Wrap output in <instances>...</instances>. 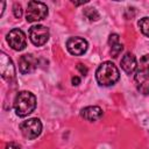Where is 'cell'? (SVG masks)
Listing matches in <instances>:
<instances>
[{
  "mask_svg": "<svg viewBox=\"0 0 149 149\" xmlns=\"http://www.w3.org/2000/svg\"><path fill=\"white\" fill-rule=\"evenodd\" d=\"M13 107L17 116L24 118L34 112L36 107V97L29 91H21L16 94Z\"/></svg>",
  "mask_w": 149,
  "mask_h": 149,
  "instance_id": "6da1fadb",
  "label": "cell"
},
{
  "mask_svg": "<svg viewBox=\"0 0 149 149\" xmlns=\"http://www.w3.org/2000/svg\"><path fill=\"white\" fill-rule=\"evenodd\" d=\"M95 78L99 85L111 86L119 80L120 72L112 62H104L98 66L95 71Z\"/></svg>",
  "mask_w": 149,
  "mask_h": 149,
  "instance_id": "7a4b0ae2",
  "label": "cell"
},
{
  "mask_svg": "<svg viewBox=\"0 0 149 149\" xmlns=\"http://www.w3.org/2000/svg\"><path fill=\"white\" fill-rule=\"evenodd\" d=\"M48 15V7L40 1H29L27 5L26 20L28 22H37L44 20Z\"/></svg>",
  "mask_w": 149,
  "mask_h": 149,
  "instance_id": "3957f363",
  "label": "cell"
},
{
  "mask_svg": "<svg viewBox=\"0 0 149 149\" xmlns=\"http://www.w3.org/2000/svg\"><path fill=\"white\" fill-rule=\"evenodd\" d=\"M20 130H21L22 135L26 139L34 140V139H36L41 134V132H42V123H41L40 119L31 118V119H28V120L23 121L20 125Z\"/></svg>",
  "mask_w": 149,
  "mask_h": 149,
  "instance_id": "277c9868",
  "label": "cell"
},
{
  "mask_svg": "<svg viewBox=\"0 0 149 149\" xmlns=\"http://www.w3.org/2000/svg\"><path fill=\"white\" fill-rule=\"evenodd\" d=\"M29 38L34 45L41 47L49 40V29L42 24H35L29 29Z\"/></svg>",
  "mask_w": 149,
  "mask_h": 149,
  "instance_id": "5b68a950",
  "label": "cell"
},
{
  "mask_svg": "<svg viewBox=\"0 0 149 149\" xmlns=\"http://www.w3.org/2000/svg\"><path fill=\"white\" fill-rule=\"evenodd\" d=\"M7 42H8L9 47H10L13 50H16V51H21V50H23V49L27 47L26 35H24V33H23L21 29H19V28L12 29V30L7 34Z\"/></svg>",
  "mask_w": 149,
  "mask_h": 149,
  "instance_id": "8992f818",
  "label": "cell"
},
{
  "mask_svg": "<svg viewBox=\"0 0 149 149\" xmlns=\"http://www.w3.org/2000/svg\"><path fill=\"white\" fill-rule=\"evenodd\" d=\"M87 41L83 37H70L66 42V49L71 55L81 56L87 50Z\"/></svg>",
  "mask_w": 149,
  "mask_h": 149,
  "instance_id": "52a82bcc",
  "label": "cell"
},
{
  "mask_svg": "<svg viewBox=\"0 0 149 149\" xmlns=\"http://www.w3.org/2000/svg\"><path fill=\"white\" fill-rule=\"evenodd\" d=\"M0 73L1 77L8 81L15 78V66L13 65L12 59L5 52H0Z\"/></svg>",
  "mask_w": 149,
  "mask_h": 149,
  "instance_id": "ba28073f",
  "label": "cell"
},
{
  "mask_svg": "<svg viewBox=\"0 0 149 149\" xmlns=\"http://www.w3.org/2000/svg\"><path fill=\"white\" fill-rule=\"evenodd\" d=\"M135 85L140 93L147 95L149 94V70L146 69H139L135 72Z\"/></svg>",
  "mask_w": 149,
  "mask_h": 149,
  "instance_id": "9c48e42d",
  "label": "cell"
},
{
  "mask_svg": "<svg viewBox=\"0 0 149 149\" xmlns=\"http://www.w3.org/2000/svg\"><path fill=\"white\" fill-rule=\"evenodd\" d=\"M36 66H37V61L30 54L22 55L19 59V70L22 74H27V73L33 72L36 69Z\"/></svg>",
  "mask_w": 149,
  "mask_h": 149,
  "instance_id": "30bf717a",
  "label": "cell"
},
{
  "mask_svg": "<svg viewBox=\"0 0 149 149\" xmlns=\"http://www.w3.org/2000/svg\"><path fill=\"white\" fill-rule=\"evenodd\" d=\"M102 114L104 112L99 106H87V107H84L80 112V115L87 121H97L101 119Z\"/></svg>",
  "mask_w": 149,
  "mask_h": 149,
  "instance_id": "8fae6325",
  "label": "cell"
},
{
  "mask_svg": "<svg viewBox=\"0 0 149 149\" xmlns=\"http://www.w3.org/2000/svg\"><path fill=\"white\" fill-rule=\"evenodd\" d=\"M120 64H121L122 70L127 74H132L136 70V68H137V61H136L135 56L133 54H130V52L125 54V56L121 58Z\"/></svg>",
  "mask_w": 149,
  "mask_h": 149,
  "instance_id": "7c38bea8",
  "label": "cell"
},
{
  "mask_svg": "<svg viewBox=\"0 0 149 149\" xmlns=\"http://www.w3.org/2000/svg\"><path fill=\"white\" fill-rule=\"evenodd\" d=\"M84 15L90 20V21H97L99 19V13L95 8L93 7H88V8H85L84 9Z\"/></svg>",
  "mask_w": 149,
  "mask_h": 149,
  "instance_id": "4fadbf2b",
  "label": "cell"
},
{
  "mask_svg": "<svg viewBox=\"0 0 149 149\" xmlns=\"http://www.w3.org/2000/svg\"><path fill=\"white\" fill-rule=\"evenodd\" d=\"M139 27H140L142 34L149 37V17H148V16L142 17V19L139 21Z\"/></svg>",
  "mask_w": 149,
  "mask_h": 149,
  "instance_id": "5bb4252c",
  "label": "cell"
},
{
  "mask_svg": "<svg viewBox=\"0 0 149 149\" xmlns=\"http://www.w3.org/2000/svg\"><path fill=\"white\" fill-rule=\"evenodd\" d=\"M122 50H123V45L121 43H116V44L112 45L111 47V55H112V57H118L121 54Z\"/></svg>",
  "mask_w": 149,
  "mask_h": 149,
  "instance_id": "9a60e30c",
  "label": "cell"
},
{
  "mask_svg": "<svg viewBox=\"0 0 149 149\" xmlns=\"http://www.w3.org/2000/svg\"><path fill=\"white\" fill-rule=\"evenodd\" d=\"M13 13H14V16L15 17H17V19L21 17V15H22V7H21L20 3H17V2L14 3V6H13Z\"/></svg>",
  "mask_w": 149,
  "mask_h": 149,
  "instance_id": "2e32d148",
  "label": "cell"
},
{
  "mask_svg": "<svg viewBox=\"0 0 149 149\" xmlns=\"http://www.w3.org/2000/svg\"><path fill=\"white\" fill-rule=\"evenodd\" d=\"M140 64H141V68H140V69L149 70V55H144V56L141 58Z\"/></svg>",
  "mask_w": 149,
  "mask_h": 149,
  "instance_id": "e0dca14e",
  "label": "cell"
},
{
  "mask_svg": "<svg viewBox=\"0 0 149 149\" xmlns=\"http://www.w3.org/2000/svg\"><path fill=\"white\" fill-rule=\"evenodd\" d=\"M116 43H120L119 42V35L118 34H111L109 38H108V44L112 47V45H114Z\"/></svg>",
  "mask_w": 149,
  "mask_h": 149,
  "instance_id": "ac0fdd59",
  "label": "cell"
},
{
  "mask_svg": "<svg viewBox=\"0 0 149 149\" xmlns=\"http://www.w3.org/2000/svg\"><path fill=\"white\" fill-rule=\"evenodd\" d=\"M77 69H78V71L80 72L81 76H86V74H87V71H88V70H87V68L84 66L83 64H78V65H77Z\"/></svg>",
  "mask_w": 149,
  "mask_h": 149,
  "instance_id": "d6986e66",
  "label": "cell"
},
{
  "mask_svg": "<svg viewBox=\"0 0 149 149\" xmlns=\"http://www.w3.org/2000/svg\"><path fill=\"white\" fill-rule=\"evenodd\" d=\"M5 149H21V147H20L17 143H15V142H9V143L6 146Z\"/></svg>",
  "mask_w": 149,
  "mask_h": 149,
  "instance_id": "ffe728a7",
  "label": "cell"
},
{
  "mask_svg": "<svg viewBox=\"0 0 149 149\" xmlns=\"http://www.w3.org/2000/svg\"><path fill=\"white\" fill-rule=\"evenodd\" d=\"M80 84V78L79 77H77V76H74V77H72V85H79Z\"/></svg>",
  "mask_w": 149,
  "mask_h": 149,
  "instance_id": "44dd1931",
  "label": "cell"
},
{
  "mask_svg": "<svg viewBox=\"0 0 149 149\" xmlns=\"http://www.w3.org/2000/svg\"><path fill=\"white\" fill-rule=\"evenodd\" d=\"M0 5H1V13H0V15H2V13H3V7H5V2H3V1H1V2H0Z\"/></svg>",
  "mask_w": 149,
  "mask_h": 149,
  "instance_id": "7402d4cb",
  "label": "cell"
}]
</instances>
